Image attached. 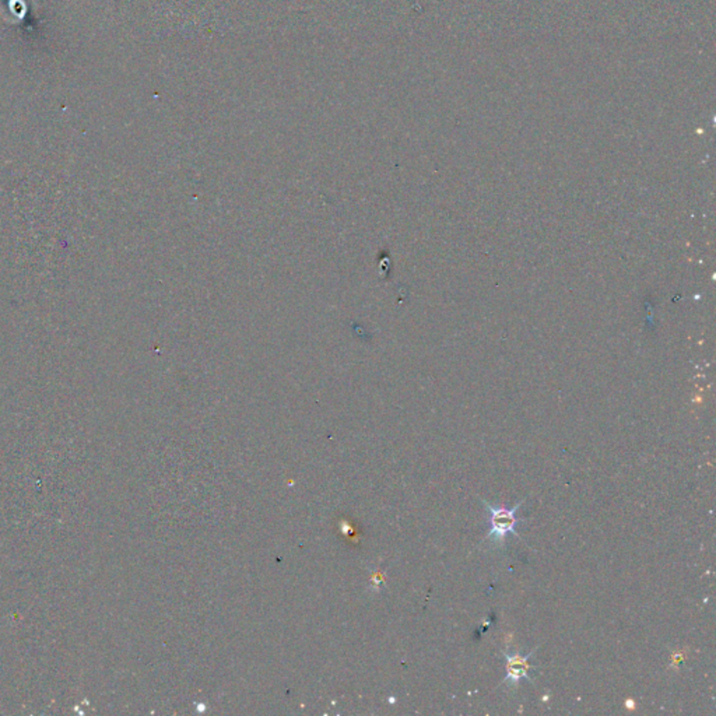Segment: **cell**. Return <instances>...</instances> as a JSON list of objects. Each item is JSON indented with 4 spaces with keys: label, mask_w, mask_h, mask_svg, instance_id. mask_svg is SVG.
<instances>
[{
    "label": "cell",
    "mask_w": 716,
    "mask_h": 716,
    "mask_svg": "<svg viewBox=\"0 0 716 716\" xmlns=\"http://www.w3.org/2000/svg\"><path fill=\"white\" fill-rule=\"evenodd\" d=\"M536 649H537V648H536ZM536 649H533V651H532V652H529L527 655H519V654L510 655V654H507V652H503L504 658L507 659V676L504 677L503 684L510 683L511 686L516 687V686L519 684V681H520V680H523V678H526V680H529L530 683H533L532 677L529 676V670H530L533 666L530 665L529 659H530V656L535 654V651H536Z\"/></svg>",
    "instance_id": "2"
},
{
    "label": "cell",
    "mask_w": 716,
    "mask_h": 716,
    "mask_svg": "<svg viewBox=\"0 0 716 716\" xmlns=\"http://www.w3.org/2000/svg\"><path fill=\"white\" fill-rule=\"evenodd\" d=\"M525 500L518 503L511 510L503 508V507H494L490 503L484 501L486 508L488 511V522H490V532L487 535V539L494 540L496 543H503L505 540V536L508 533L515 535L518 539H520L519 533L516 532V525L520 519L516 518V511L522 507Z\"/></svg>",
    "instance_id": "1"
}]
</instances>
